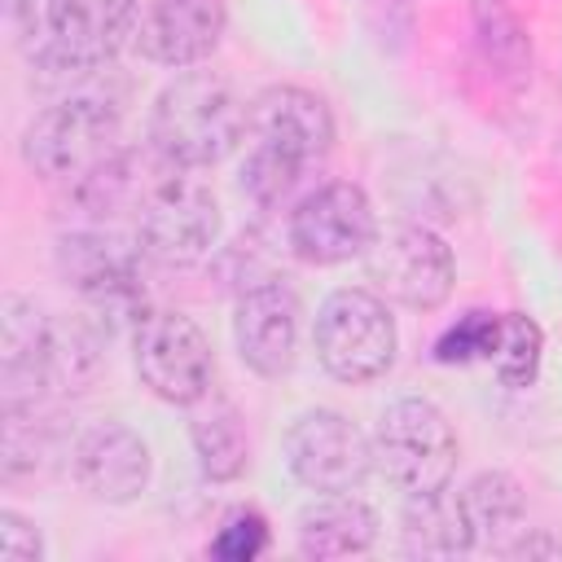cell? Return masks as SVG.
Instances as JSON below:
<instances>
[{
	"mask_svg": "<svg viewBox=\"0 0 562 562\" xmlns=\"http://www.w3.org/2000/svg\"><path fill=\"white\" fill-rule=\"evenodd\" d=\"M75 79H79L75 92L57 97L22 127V162L40 180L79 189L123 154L119 123H123L127 83L110 88V66Z\"/></svg>",
	"mask_w": 562,
	"mask_h": 562,
	"instance_id": "obj_1",
	"label": "cell"
},
{
	"mask_svg": "<svg viewBox=\"0 0 562 562\" xmlns=\"http://www.w3.org/2000/svg\"><path fill=\"white\" fill-rule=\"evenodd\" d=\"M140 0H13V35L35 70L75 79L119 57Z\"/></svg>",
	"mask_w": 562,
	"mask_h": 562,
	"instance_id": "obj_2",
	"label": "cell"
},
{
	"mask_svg": "<svg viewBox=\"0 0 562 562\" xmlns=\"http://www.w3.org/2000/svg\"><path fill=\"white\" fill-rule=\"evenodd\" d=\"M250 132V105L224 75L184 70L149 105V145L167 167L193 171L224 162Z\"/></svg>",
	"mask_w": 562,
	"mask_h": 562,
	"instance_id": "obj_3",
	"label": "cell"
},
{
	"mask_svg": "<svg viewBox=\"0 0 562 562\" xmlns=\"http://www.w3.org/2000/svg\"><path fill=\"white\" fill-rule=\"evenodd\" d=\"M373 465L404 496L448 492L457 474V430L448 413L426 395H400L378 413Z\"/></svg>",
	"mask_w": 562,
	"mask_h": 562,
	"instance_id": "obj_4",
	"label": "cell"
},
{
	"mask_svg": "<svg viewBox=\"0 0 562 562\" xmlns=\"http://www.w3.org/2000/svg\"><path fill=\"white\" fill-rule=\"evenodd\" d=\"M395 347H400V329L382 294L364 285H342L325 294V303L316 307L312 351L334 382L360 386L382 378L395 364Z\"/></svg>",
	"mask_w": 562,
	"mask_h": 562,
	"instance_id": "obj_5",
	"label": "cell"
},
{
	"mask_svg": "<svg viewBox=\"0 0 562 562\" xmlns=\"http://www.w3.org/2000/svg\"><path fill=\"white\" fill-rule=\"evenodd\" d=\"M220 228H224V215L215 193L202 180L180 176V167L149 180L136 198V241L158 263L189 268L206 259L220 241Z\"/></svg>",
	"mask_w": 562,
	"mask_h": 562,
	"instance_id": "obj_6",
	"label": "cell"
},
{
	"mask_svg": "<svg viewBox=\"0 0 562 562\" xmlns=\"http://www.w3.org/2000/svg\"><path fill=\"white\" fill-rule=\"evenodd\" d=\"M132 360H136L140 386L149 395H158L162 404L193 408L211 395L215 351H211V338L202 334V325L184 312L149 307L132 334Z\"/></svg>",
	"mask_w": 562,
	"mask_h": 562,
	"instance_id": "obj_7",
	"label": "cell"
},
{
	"mask_svg": "<svg viewBox=\"0 0 562 562\" xmlns=\"http://www.w3.org/2000/svg\"><path fill=\"white\" fill-rule=\"evenodd\" d=\"M57 272L70 290H79L101 316H132L140 321L145 307V272H140V241H127L105 228H75L57 237Z\"/></svg>",
	"mask_w": 562,
	"mask_h": 562,
	"instance_id": "obj_8",
	"label": "cell"
},
{
	"mask_svg": "<svg viewBox=\"0 0 562 562\" xmlns=\"http://www.w3.org/2000/svg\"><path fill=\"white\" fill-rule=\"evenodd\" d=\"M378 211L369 193L351 180H329L316 184L307 198L285 220V241L303 263L334 268L347 259H364L369 246L378 241Z\"/></svg>",
	"mask_w": 562,
	"mask_h": 562,
	"instance_id": "obj_9",
	"label": "cell"
},
{
	"mask_svg": "<svg viewBox=\"0 0 562 562\" xmlns=\"http://www.w3.org/2000/svg\"><path fill=\"white\" fill-rule=\"evenodd\" d=\"M364 263H369V281L382 290V299H395L408 312L443 307L457 285L452 246L426 224H395V228L378 233Z\"/></svg>",
	"mask_w": 562,
	"mask_h": 562,
	"instance_id": "obj_10",
	"label": "cell"
},
{
	"mask_svg": "<svg viewBox=\"0 0 562 562\" xmlns=\"http://www.w3.org/2000/svg\"><path fill=\"white\" fill-rule=\"evenodd\" d=\"M281 452L307 492H356L373 470V439L338 408H303L285 426Z\"/></svg>",
	"mask_w": 562,
	"mask_h": 562,
	"instance_id": "obj_11",
	"label": "cell"
},
{
	"mask_svg": "<svg viewBox=\"0 0 562 562\" xmlns=\"http://www.w3.org/2000/svg\"><path fill=\"white\" fill-rule=\"evenodd\" d=\"M303 303L285 277L250 281L233 303V342L250 373L285 378L299 360Z\"/></svg>",
	"mask_w": 562,
	"mask_h": 562,
	"instance_id": "obj_12",
	"label": "cell"
},
{
	"mask_svg": "<svg viewBox=\"0 0 562 562\" xmlns=\"http://www.w3.org/2000/svg\"><path fill=\"white\" fill-rule=\"evenodd\" d=\"M70 470L92 501L127 505L149 487L154 457H149V443L140 439V430H132L119 417H101L75 435Z\"/></svg>",
	"mask_w": 562,
	"mask_h": 562,
	"instance_id": "obj_13",
	"label": "cell"
},
{
	"mask_svg": "<svg viewBox=\"0 0 562 562\" xmlns=\"http://www.w3.org/2000/svg\"><path fill=\"white\" fill-rule=\"evenodd\" d=\"M250 140L312 167L334 149V114L312 88L272 83L250 101Z\"/></svg>",
	"mask_w": 562,
	"mask_h": 562,
	"instance_id": "obj_14",
	"label": "cell"
},
{
	"mask_svg": "<svg viewBox=\"0 0 562 562\" xmlns=\"http://www.w3.org/2000/svg\"><path fill=\"white\" fill-rule=\"evenodd\" d=\"M228 31L224 0H154L136 26V44L158 66H198L206 61Z\"/></svg>",
	"mask_w": 562,
	"mask_h": 562,
	"instance_id": "obj_15",
	"label": "cell"
},
{
	"mask_svg": "<svg viewBox=\"0 0 562 562\" xmlns=\"http://www.w3.org/2000/svg\"><path fill=\"white\" fill-rule=\"evenodd\" d=\"M378 509L351 492H321L303 505L294 522V540L303 558H356L369 553L378 540Z\"/></svg>",
	"mask_w": 562,
	"mask_h": 562,
	"instance_id": "obj_16",
	"label": "cell"
},
{
	"mask_svg": "<svg viewBox=\"0 0 562 562\" xmlns=\"http://www.w3.org/2000/svg\"><path fill=\"white\" fill-rule=\"evenodd\" d=\"M452 496H457V509H461V522H465L474 549H505L514 531H527L522 527L527 496L509 470H479Z\"/></svg>",
	"mask_w": 562,
	"mask_h": 562,
	"instance_id": "obj_17",
	"label": "cell"
},
{
	"mask_svg": "<svg viewBox=\"0 0 562 562\" xmlns=\"http://www.w3.org/2000/svg\"><path fill=\"white\" fill-rule=\"evenodd\" d=\"M105 364V325L92 316H53L44 342V391L79 395Z\"/></svg>",
	"mask_w": 562,
	"mask_h": 562,
	"instance_id": "obj_18",
	"label": "cell"
},
{
	"mask_svg": "<svg viewBox=\"0 0 562 562\" xmlns=\"http://www.w3.org/2000/svg\"><path fill=\"white\" fill-rule=\"evenodd\" d=\"M189 443H193L198 470H202L211 483H233V479H241L246 465H250V435H246L241 413H237L228 400H211L206 408L193 413V422H189Z\"/></svg>",
	"mask_w": 562,
	"mask_h": 562,
	"instance_id": "obj_19",
	"label": "cell"
},
{
	"mask_svg": "<svg viewBox=\"0 0 562 562\" xmlns=\"http://www.w3.org/2000/svg\"><path fill=\"white\" fill-rule=\"evenodd\" d=\"M404 549L408 553H426V558H452V553H470L474 540L461 522L457 496L435 492V496H408L404 509Z\"/></svg>",
	"mask_w": 562,
	"mask_h": 562,
	"instance_id": "obj_20",
	"label": "cell"
},
{
	"mask_svg": "<svg viewBox=\"0 0 562 562\" xmlns=\"http://www.w3.org/2000/svg\"><path fill=\"white\" fill-rule=\"evenodd\" d=\"M474 31H479L483 57L501 75H509V79H522L527 75V66H531V40H527V26L518 22V13L505 0H474Z\"/></svg>",
	"mask_w": 562,
	"mask_h": 562,
	"instance_id": "obj_21",
	"label": "cell"
},
{
	"mask_svg": "<svg viewBox=\"0 0 562 562\" xmlns=\"http://www.w3.org/2000/svg\"><path fill=\"white\" fill-rule=\"evenodd\" d=\"M544 360V334L531 316L522 312H501V329H496V351H492V369L505 386H531Z\"/></svg>",
	"mask_w": 562,
	"mask_h": 562,
	"instance_id": "obj_22",
	"label": "cell"
},
{
	"mask_svg": "<svg viewBox=\"0 0 562 562\" xmlns=\"http://www.w3.org/2000/svg\"><path fill=\"white\" fill-rule=\"evenodd\" d=\"M303 171H307V167H299L294 158H285V154H277V149L250 140V149H246V158H241V171H237V184H241V193H246L255 206L268 211V206H277V202L290 198V189L299 184Z\"/></svg>",
	"mask_w": 562,
	"mask_h": 562,
	"instance_id": "obj_23",
	"label": "cell"
},
{
	"mask_svg": "<svg viewBox=\"0 0 562 562\" xmlns=\"http://www.w3.org/2000/svg\"><path fill=\"white\" fill-rule=\"evenodd\" d=\"M496 329H501V312H465V316H457V321L435 338V360H439V364L492 360V351H496Z\"/></svg>",
	"mask_w": 562,
	"mask_h": 562,
	"instance_id": "obj_24",
	"label": "cell"
},
{
	"mask_svg": "<svg viewBox=\"0 0 562 562\" xmlns=\"http://www.w3.org/2000/svg\"><path fill=\"white\" fill-rule=\"evenodd\" d=\"M263 549H268V518L259 509H246V505L233 509L220 522V531L211 536V544H206V553L220 558V562H250Z\"/></svg>",
	"mask_w": 562,
	"mask_h": 562,
	"instance_id": "obj_25",
	"label": "cell"
},
{
	"mask_svg": "<svg viewBox=\"0 0 562 562\" xmlns=\"http://www.w3.org/2000/svg\"><path fill=\"white\" fill-rule=\"evenodd\" d=\"M0 558L4 562H40L44 558V540H40L35 522L22 518L18 509H0Z\"/></svg>",
	"mask_w": 562,
	"mask_h": 562,
	"instance_id": "obj_26",
	"label": "cell"
}]
</instances>
